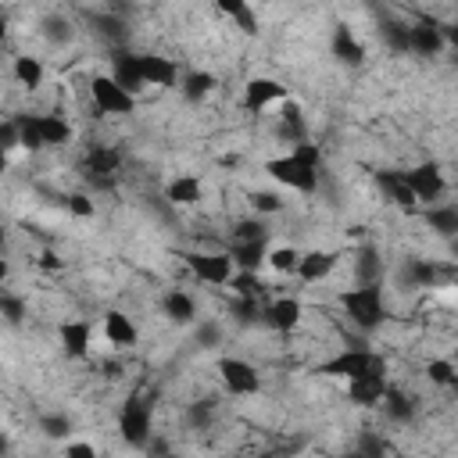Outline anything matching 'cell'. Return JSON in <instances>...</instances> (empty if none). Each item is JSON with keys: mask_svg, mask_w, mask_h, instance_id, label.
<instances>
[{"mask_svg": "<svg viewBox=\"0 0 458 458\" xmlns=\"http://www.w3.org/2000/svg\"><path fill=\"white\" fill-rule=\"evenodd\" d=\"M340 308H344L347 322L358 329H376L386 318V301L376 283H354V286L340 290Z\"/></svg>", "mask_w": 458, "mask_h": 458, "instance_id": "cell-1", "label": "cell"}, {"mask_svg": "<svg viewBox=\"0 0 458 458\" xmlns=\"http://www.w3.org/2000/svg\"><path fill=\"white\" fill-rule=\"evenodd\" d=\"M318 372L333 376V379H344V383L361 379V376H386V358L372 347H344L329 361H322Z\"/></svg>", "mask_w": 458, "mask_h": 458, "instance_id": "cell-2", "label": "cell"}, {"mask_svg": "<svg viewBox=\"0 0 458 458\" xmlns=\"http://www.w3.org/2000/svg\"><path fill=\"white\" fill-rule=\"evenodd\" d=\"M86 93H89V104L97 114H107V118H125L136 111V93L125 89L114 75H89L86 82Z\"/></svg>", "mask_w": 458, "mask_h": 458, "instance_id": "cell-3", "label": "cell"}, {"mask_svg": "<svg viewBox=\"0 0 458 458\" xmlns=\"http://www.w3.org/2000/svg\"><path fill=\"white\" fill-rule=\"evenodd\" d=\"M182 261H186L190 276L200 279L204 286H229L240 272L229 250H190V254H182Z\"/></svg>", "mask_w": 458, "mask_h": 458, "instance_id": "cell-4", "label": "cell"}, {"mask_svg": "<svg viewBox=\"0 0 458 458\" xmlns=\"http://www.w3.org/2000/svg\"><path fill=\"white\" fill-rule=\"evenodd\" d=\"M218 379L222 386L233 394V397H254L261 390V372L250 358H240V354H225L218 358Z\"/></svg>", "mask_w": 458, "mask_h": 458, "instance_id": "cell-5", "label": "cell"}, {"mask_svg": "<svg viewBox=\"0 0 458 458\" xmlns=\"http://www.w3.org/2000/svg\"><path fill=\"white\" fill-rule=\"evenodd\" d=\"M265 172H268L272 182H279V186H286V190H293V193H311V190L318 186V172L304 168V165H301L297 157H290V154L268 157V161H265Z\"/></svg>", "mask_w": 458, "mask_h": 458, "instance_id": "cell-6", "label": "cell"}, {"mask_svg": "<svg viewBox=\"0 0 458 458\" xmlns=\"http://www.w3.org/2000/svg\"><path fill=\"white\" fill-rule=\"evenodd\" d=\"M404 182H408V190L415 193L419 204H437V200L447 193V175H444V168H440L437 161H419V165H411V168L404 172Z\"/></svg>", "mask_w": 458, "mask_h": 458, "instance_id": "cell-7", "label": "cell"}, {"mask_svg": "<svg viewBox=\"0 0 458 458\" xmlns=\"http://www.w3.org/2000/svg\"><path fill=\"white\" fill-rule=\"evenodd\" d=\"M136 82L154 89H172L182 82V75H179V64L165 54H136Z\"/></svg>", "mask_w": 458, "mask_h": 458, "instance_id": "cell-8", "label": "cell"}, {"mask_svg": "<svg viewBox=\"0 0 458 458\" xmlns=\"http://www.w3.org/2000/svg\"><path fill=\"white\" fill-rule=\"evenodd\" d=\"M240 100H243L247 111H265V107H279L283 100H290V89L272 75H250L243 82V97Z\"/></svg>", "mask_w": 458, "mask_h": 458, "instance_id": "cell-9", "label": "cell"}, {"mask_svg": "<svg viewBox=\"0 0 458 458\" xmlns=\"http://www.w3.org/2000/svg\"><path fill=\"white\" fill-rule=\"evenodd\" d=\"M57 347L72 361L89 358V351H93V322L89 318H64V322H57Z\"/></svg>", "mask_w": 458, "mask_h": 458, "instance_id": "cell-10", "label": "cell"}, {"mask_svg": "<svg viewBox=\"0 0 458 458\" xmlns=\"http://www.w3.org/2000/svg\"><path fill=\"white\" fill-rule=\"evenodd\" d=\"M100 336H104L107 347H114V351H129V347H136L140 329H136V322H132L122 308H107V311L100 315Z\"/></svg>", "mask_w": 458, "mask_h": 458, "instance_id": "cell-11", "label": "cell"}, {"mask_svg": "<svg viewBox=\"0 0 458 458\" xmlns=\"http://www.w3.org/2000/svg\"><path fill=\"white\" fill-rule=\"evenodd\" d=\"M340 265V254L329 250V247H308L301 254V268H297V279L304 286H315V283H326Z\"/></svg>", "mask_w": 458, "mask_h": 458, "instance_id": "cell-12", "label": "cell"}, {"mask_svg": "<svg viewBox=\"0 0 458 458\" xmlns=\"http://www.w3.org/2000/svg\"><path fill=\"white\" fill-rule=\"evenodd\" d=\"M344 394L358 408H379L390 397V383H386V376H361V379L344 383Z\"/></svg>", "mask_w": 458, "mask_h": 458, "instance_id": "cell-13", "label": "cell"}, {"mask_svg": "<svg viewBox=\"0 0 458 458\" xmlns=\"http://www.w3.org/2000/svg\"><path fill=\"white\" fill-rule=\"evenodd\" d=\"M147 429H150V415H147L143 401L140 397H129L122 404V411H118V433H122V440L132 444V447H140L147 440Z\"/></svg>", "mask_w": 458, "mask_h": 458, "instance_id": "cell-14", "label": "cell"}, {"mask_svg": "<svg viewBox=\"0 0 458 458\" xmlns=\"http://www.w3.org/2000/svg\"><path fill=\"white\" fill-rule=\"evenodd\" d=\"M265 322H268L276 333L286 336V333H293V329L304 322V304H301L297 297H286V293H283V297H276V301L265 308Z\"/></svg>", "mask_w": 458, "mask_h": 458, "instance_id": "cell-15", "label": "cell"}, {"mask_svg": "<svg viewBox=\"0 0 458 458\" xmlns=\"http://www.w3.org/2000/svg\"><path fill=\"white\" fill-rule=\"evenodd\" d=\"M165 200L175 204V208H193V204H200V200H204V182H200V175H193V172L172 175V179L165 182Z\"/></svg>", "mask_w": 458, "mask_h": 458, "instance_id": "cell-16", "label": "cell"}, {"mask_svg": "<svg viewBox=\"0 0 458 458\" xmlns=\"http://www.w3.org/2000/svg\"><path fill=\"white\" fill-rule=\"evenodd\" d=\"M82 168H86V175H89V179L107 182V179H114V175H118V168H122V154H118L114 147L97 143V147H89V150H86Z\"/></svg>", "mask_w": 458, "mask_h": 458, "instance_id": "cell-17", "label": "cell"}, {"mask_svg": "<svg viewBox=\"0 0 458 458\" xmlns=\"http://www.w3.org/2000/svg\"><path fill=\"white\" fill-rule=\"evenodd\" d=\"M11 75H14V82H18L21 89H29V93H36V89L47 82V68H43V61H39L36 54H18V57L11 61Z\"/></svg>", "mask_w": 458, "mask_h": 458, "instance_id": "cell-18", "label": "cell"}, {"mask_svg": "<svg viewBox=\"0 0 458 458\" xmlns=\"http://www.w3.org/2000/svg\"><path fill=\"white\" fill-rule=\"evenodd\" d=\"M301 254H304V250H301L297 243H276V247L265 250V268H268L272 276H297Z\"/></svg>", "mask_w": 458, "mask_h": 458, "instance_id": "cell-19", "label": "cell"}, {"mask_svg": "<svg viewBox=\"0 0 458 458\" xmlns=\"http://www.w3.org/2000/svg\"><path fill=\"white\" fill-rule=\"evenodd\" d=\"M404 39H408V47H411L415 54H422V57H433V54L444 47V36H440V29H437V25H426V21L411 25V29L404 32Z\"/></svg>", "mask_w": 458, "mask_h": 458, "instance_id": "cell-20", "label": "cell"}, {"mask_svg": "<svg viewBox=\"0 0 458 458\" xmlns=\"http://www.w3.org/2000/svg\"><path fill=\"white\" fill-rule=\"evenodd\" d=\"M161 308H165V315H168L172 322H179V326H186V322L197 318V301H193L186 290H168L165 301H161Z\"/></svg>", "mask_w": 458, "mask_h": 458, "instance_id": "cell-21", "label": "cell"}, {"mask_svg": "<svg viewBox=\"0 0 458 458\" xmlns=\"http://www.w3.org/2000/svg\"><path fill=\"white\" fill-rule=\"evenodd\" d=\"M182 93L190 97V100H204V97H211L215 93V86H218V79H215V72H208V68H193V72H186L182 75Z\"/></svg>", "mask_w": 458, "mask_h": 458, "instance_id": "cell-22", "label": "cell"}, {"mask_svg": "<svg viewBox=\"0 0 458 458\" xmlns=\"http://www.w3.org/2000/svg\"><path fill=\"white\" fill-rule=\"evenodd\" d=\"M333 54H336L340 61H347V64H358V61L365 57L361 43H354V32H351L347 25H340V29L333 32Z\"/></svg>", "mask_w": 458, "mask_h": 458, "instance_id": "cell-23", "label": "cell"}, {"mask_svg": "<svg viewBox=\"0 0 458 458\" xmlns=\"http://www.w3.org/2000/svg\"><path fill=\"white\" fill-rule=\"evenodd\" d=\"M290 157H297L304 168H311V172H318L322 168V147L315 143V140H297L290 150H286Z\"/></svg>", "mask_w": 458, "mask_h": 458, "instance_id": "cell-24", "label": "cell"}, {"mask_svg": "<svg viewBox=\"0 0 458 458\" xmlns=\"http://www.w3.org/2000/svg\"><path fill=\"white\" fill-rule=\"evenodd\" d=\"M426 379L437 383V386H451V383H458V369L447 358H429L426 361Z\"/></svg>", "mask_w": 458, "mask_h": 458, "instance_id": "cell-25", "label": "cell"}, {"mask_svg": "<svg viewBox=\"0 0 458 458\" xmlns=\"http://www.w3.org/2000/svg\"><path fill=\"white\" fill-rule=\"evenodd\" d=\"M250 211L254 215H276V211H283V200L272 190H254L250 193Z\"/></svg>", "mask_w": 458, "mask_h": 458, "instance_id": "cell-26", "label": "cell"}, {"mask_svg": "<svg viewBox=\"0 0 458 458\" xmlns=\"http://www.w3.org/2000/svg\"><path fill=\"white\" fill-rule=\"evenodd\" d=\"M64 208H68L72 218H82V222L97 215V204H93L89 193H68V197H64Z\"/></svg>", "mask_w": 458, "mask_h": 458, "instance_id": "cell-27", "label": "cell"}, {"mask_svg": "<svg viewBox=\"0 0 458 458\" xmlns=\"http://www.w3.org/2000/svg\"><path fill=\"white\" fill-rule=\"evenodd\" d=\"M61 458H100V454H97V447L89 440H72V444H64Z\"/></svg>", "mask_w": 458, "mask_h": 458, "instance_id": "cell-28", "label": "cell"}, {"mask_svg": "<svg viewBox=\"0 0 458 458\" xmlns=\"http://www.w3.org/2000/svg\"><path fill=\"white\" fill-rule=\"evenodd\" d=\"M39 268H47V272H61V268H64V261H61V254L43 250V254H39Z\"/></svg>", "mask_w": 458, "mask_h": 458, "instance_id": "cell-29", "label": "cell"}, {"mask_svg": "<svg viewBox=\"0 0 458 458\" xmlns=\"http://www.w3.org/2000/svg\"><path fill=\"white\" fill-rule=\"evenodd\" d=\"M157 458H179V454H172V451H168V454H157Z\"/></svg>", "mask_w": 458, "mask_h": 458, "instance_id": "cell-30", "label": "cell"}]
</instances>
